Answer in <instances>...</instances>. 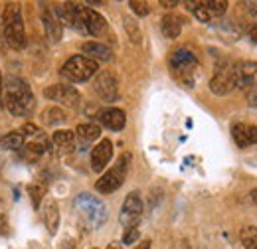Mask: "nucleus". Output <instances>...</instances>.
Returning a JSON list of instances; mask_svg holds the SVG:
<instances>
[{"label": "nucleus", "mask_w": 257, "mask_h": 249, "mask_svg": "<svg viewBox=\"0 0 257 249\" xmlns=\"http://www.w3.org/2000/svg\"><path fill=\"white\" fill-rule=\"evenodd\" d=\"M6 109L14 115V117H28L34 111V93L28 85L26 79L18 77V75H8L6 77Z\"/></svg>", "instance_id": "f257e3e1"}, {"label": "nucleus", "mask_w": 257, "mask_h": 249, "mask_svg": "<svg viewBox=\"0 0 257 249\" xmlns=\"http://www.w3.org/2000/svg\"><path fill=\"white\" fill-rule=\"evenodd\" d=\"M2 26H4V38L12 50H24L26 48V30H24V18L20 12V6L10 2L4 6L2 12Z\"/></svg>", "instance_id": "f03ea898"}, {"label": "nucleus", "mask_w": 257, "mask_h": 249, "mask_svg": "<svg viewBox=\"0 0 257 249\" xmlns=\"http://www.w3.org/2000/svg\"><path fill=\"white\" fill-rule=\"evenodd\" d=\"M170 71L174 73V77L178 81H182L184 85L192 87L194 83V75H196V69H198V58L190 48H176L172 54H170Z\"/></svg>", "instance_id": "7ed1b4c3"}, {"label": "nucleus", "mask_w": 257, "mask_h": 249, "mask_svg": "<svg viewBox=\"0 0 257 249\" xmlns=\"http://www.w3.org/2000/svg\"><path fill=\"white\" fill-rule=\"evenodd\" d=\"M131 166V153H125L117 158V162L101 174V178L95 182V190L99 194H113L125 184Z\"/></svg>", "instance_id": "20e7f679"}, {"label": "nucleus", "mask_w": 257, "mask_h": 249, "mask_svg": "<svg viewBox=\"0 0 257 249\" xmlns=\"http://www.w3.org/2000/svg\"><path fill=\"white\" fill-rule=\"evenodd\" d=\"M97 73H99V63L85 58V56H71L60 69V75L67 79L69 83L89 81Z\"/></svg>", "instance_id": "39448f33"}, {"label": "nucleus", "mask_w": 257, "mask_h": 249, "mask_svg": "<svg viewBox=\"0 0 257 249\" xmlns=\"http://www.w3.org/2000/svg\"><path fill=\"white\" fill-rule=\"evenodd\" d=\"M233 89H237L235 63L229 62L227 58H222L216 62V67H214V75L210 79V91L218 97H224L231 93Z\"/></svg>", "instance_id": "423d86ee"}, {"label": "nucleus", "mask_w": 257, "mask_h": 249, "mask_svg": "<svg viewBox=\"0 0 257 249\" xmlns=\"http://www.w3.org/2000/svg\"><path fill=\"white\" fill-rule=\"evenodd\" d=\"M75 208H77V212L85 218V221H87L91 227H101V225H105V221L109 218L107 206H105L97 196H91V194H87V192H81V194L75 198Z\"/></svg>", "instance_id": "0eeeda50"}, {"label": "nucleus", "mask_w": 257, "mask_h": 249, "mask_svg": "<svg viewBox=\"0 0 257 249\" xmlns=\"http://www.w3.org/2000/svg\"><path fill=\"white\" fill-rule=\"evenodd\" d=\"M93 91L101 97V101L115 103L119 99V79H117V75L109 69L99 71L95 79H93Z\"/></svg>", "instance_id": "6e6552de"}, {"label": "nucleus", "mask_w": 257, "mask_h": 249, "mask_svg": "<svg viewBox=\"0 0 257 249\" xmlns=\"http://www.w3.org/2000/svg\"><path fill=\"white\" fill-rule=\"evenodd\" d=\"M141 218H143V198L139 192H128L119 212V221L125 229H131L139 225Z\"/></svg>", "instance_id": "1a4fd4ad"}, {"label": "nucleus", "mask_w": 257, "mask_h": 249, "mask_svg": "<svg viewBox=\"0 0 257 249\" xmlns=\"http://www.w3.org/2000/svg\"><path fill=\"white\" fill-rule=\"evenodd\" d=\"M44 97L54 101V103H60L64 107L69 109H75L79 105V91L73 87V85H64V83H54V85H48L44 89Z\"/></svg>", "instance_id": "9d476101"}, {"label": "nucleus", "mask_w": 257, "mask_h": 249, "mask_svg": "<svg viewBox=\"0 0 257 249\" xmlns=\"http://www.w3.org/2000/svg\"><path fill=\"white\" fill-rule=\"evenodd\" d=\"M79 18H81L83 34H87V36H103L109 30V24H107L105 16H101L93 8L79 6Z\"/></svg>", "instance_id": "9b49d317"}, {"label": "nucleus", "mask_w": 257, "mask_h": 249, "mask_svg": "<svg viewBox=\"0 0 257 249\" xmlns=\"http://www.w3.org/2000/svg\"><path fill=\"white\" fill-rule=\"evenodd\" d=\"M235 81L237 89H251L257 85V62H235Z\"/></svg>", "instance_id": "f8f14e48"}, {"label": "nucleus", "mask_w": 257, "mask_h": 249, "mask_svg": "<svg viewBox=\"0 0 257 249\" xmlns=\"http://www.w3.org/2000/svg\"><path fill=\"white\" fill-rule=\"evenodd\" d=\"M111 158H113V143L109 139H101L91 149V170L103 172L111 162Z\"/></svg>", "instance_id": "ddd939ff"}, {"label": "nucleus", "mask_w": 257, "mask_h": 249, "mask_svg": "<svg viewBox=\"0 0 257 249\" xmlns=\"http://www.w3.org/2000/svg\"><path fill=\"white\" fill-rule=\"evenodd\" d=\"M97 121L109 131H123L127 125V115L123 109L117 107H105L97 113Z\"/></svg>", "instance_id": "4468645a"}, {"label": "nucleus", "mask_w": 257, "mask_h": 249, "mask_svg": "<svg viewBox=\"0 0 257 249\" xmlns=\"http://www.w3.org/2000/svg\"><path fill=\"white\" fill-rule=\"evenodd\" d=\"M75 147V133L73 131H56L50 139V151L52 153H58V155H65V153H71Z\"/></svg>", "instance_id": "2eb2a0df"}, {"label": "nucleus", "mask_w": 257, "mask_h": 249, "mask_svg": "<svg viewBox=\"0 0 257 249\" xmlns=\"http://www.w3.org/2000/svg\"><path fill=\"white\" fill-rule=\"evenodd\" d=\"M81 52H83V56L85 58H89V60H93V62H109L111 58H113V52H111V48H107L105 44H101V42H83L81 44Z\"/></svg>", "instance_id": "dca6fc26"}, {"label": "nucleus", "mask_w": 257, "mask_h": 249, "mask_svg": "<svg viewBox=\"0 0 257 249\" xmlns=\"http://www.w3.org/2000/svg\"><path fill=\"white\" fill-rule=\"evenodd\" d=\"M42 22H44V30H46V36H48V40L50 42H60L62 40V22L56 18V14L52 12V10H48V8H44L42 10Z\"/></svg>", "instance_id": "f3484780"}, {"label": "nucleus", "mask_w": 257, "mask_h": 249, "mask_svg": "<svg viewBox=\"0 0 257 249\" xmlns=\"http://www.w3.org/2000/svg\"><path fill=\"white\" fill-rule=\"evenodd\" d=\"M42 219H44V223H46L48 231L54 235V233L58 231V227H60V206H58V202H56V200H48V202L44 204Z\"/></svg>", "instance_id": "a211bd4d"}, {"label": "nucleus", "mask_w": 257, "mask_h": 249, "mask_svg": "<svg viewBox=\"0 0 257 249\" xmlns=\"http://www.w3.org/2000/svg\"><path fill=\"white\" fill-rule=\"evenodd\" d=\"M48 149H50V143L46 141V137L38 135L32 143H28V145H24V147H22V156H24V160L34 162V160H38L40 156L44 155Z\"/></svg>", "instance_id": "6ab92c4d"}, {"label": "nucleus", "mask_w": 257, "mask_h": 249, "mask_svg": "<svg viewBox=\"0 0 257 249\" xmlns=\"http://www.w3.org/2000/svg\"><path fill=\"white\" fill-rule=\"evenodd\" d=\"M182 24H184V20L178 14H166L161 20V30L164 34V38L176 40L180 36V32H182Z\"/></svg>", "instance_id": "aec40b11"}, {"label": "nucleus", "mask_w": 257, "mask_h": 249, "mask_svg": "<svg viewBox=\"0 0 257 249\" xmlns=\"http://www.w3.org/2000/svg\"><path fill=\"white\" fill-rule=\"evenodd\" d=\"M26 145V137L20 131H10L0 135V151H22Z\"/></svg>", "instance_id": "412c9836"}, {"label": "nucleus", "mask_w": 257, "mask_h": 249, "mask_svg": "<svg viewBox=\"0 0 257 249\" xmlns=\"http://www.w3.org/2000/svg\"><path fill=\"white\" fill-rule=\"evenodd\" d=\"M101 137V127L97 123H81L75 129V139H79V143L89 145Z\"/></svg>", "instance_id": "4be33fe9"}, {"label": "nucleus", "mask_w": 257, "mask_h": 249, "mask_svg": "<svg viewBox=\"0 0 257 249\" xmlns=\"http://www.w3.org/2000/svg\"><path fill=\"white\" fill-rule=\"evenodd\" d=\"M65 121H67L65 111L60 109V107H56V105L44 109V113H42V123L48 125V127H58V125H64Z\"/></svg>", "instance_id": "5701e85b"}, {"label": "nucleus", "mask_w": 257, "mask_h": 249, "mask_svg": "<svg viewBox=\"0 0 257 249\" xmlns=\"http://www.w3.org/2000/svg\"><path fill=\"white\" fill-rule=\"evenodd\" d=\"M239 237H241V243L245 249H257V227H253V225L241 227Z\"/></svg>", "instance_id": "b1692460"}, {"label": "nucleus", "mask_w": 257, "mask_h": 249, "mask_svg": "<svg viewBox=\"0 0 257 249\" xmlns=\"http://www.w3.org/2000/svg\"><path fill=\"white\" fill-rule=\"evenodd\" d=\"M28 194H30V200H32L34 208L38 210L44 202V196H46V186L42 182H34V184H28Z\"/></svg>", "instance_id": "393cba45"}, {"label": "nucleus", "mask_w": 257, "mask_h": 249, "mask_svg": "<svg viewBox=\"0 0 257 249\" xmlns=\"http://www.w3.org/2000/svg\"><path fill=\"white\" fill-rule=\"evenodd\" d=\"M123 26H125V30H127V36L128 40L133 42V44H141V28H139V24L131 18V16H125L123 18Z\"/></svg>", "instance_id": "a878e982"}, {"label": "nucleus", "mask_w": 257, "mask_h": 249, "mask_svg": "<svg viewBox=\"0 0 257 249\" xmlns=\"http://www.w3.org/2000/svg\"><path fill=\"white\" fill-rule=\"evenodd\" d=\"M245 129H247V125L245 123L231 125V137H233V141H235V145H237L239 149H245V147H247V135H245Z\"/></svg>", "instance_id": "bb28decb"}, {"label": "nucleus", "mask_w": 257, "mask_h": 249, "mask_svg": "<svg viewBox=\"0 0 257 249\" xmlns=\"http://www.w3.org/2000/svg\"><path fill=\"white\" fill-rule=\"evenodd\" d=\"M204 6H206V10H208V14L212 18L222 16L225 10H227V2L225 0H204Z\"/></svg>", "instance_id": "cd10ccee"}, {"label": "nucleus", "mask_w": 257, "mask_h": 249, "mask_svg": "<svg viewBox=\"0 0 257 249\" xmlns=\"http://www.w3.org/2000/svg\"><path fill=\"white\" fill-rule=\"evenodd\" d=\"M128 6H131V10H133L139 18H143V16H147V14L151 12L149 4H147V2H143V0H131V2H128Z\"/></svg>", "instance_id": "c85d7f7f"}, {"label": "nucleus", "mask_w": 257, "mask_h": 249, "mask_svg": "<svg viewBox=\"0 0 257 249\" xmlns=\"http://www.w3.org/2000/svg\"><path fill=\"white\" fill-rule=\"evenodd\" d=\"M139 237H141L139 227L125 229V233H123V245H133V243H139Z\"/></svg>", "instance_id": "c756f323"}, {"label": "nucleus", "mask_w": 257, "mask_h": 249, "mask_svg": "<svg viewBox=\"0 0 257 249\" xmlns=\"http://www.w3.org/2000/svg\"><path fill=\"white\" fill-rule=\"evenodd\" d=\"M20 133H22L24 137H38V135H40V129L34 123H26V125H22Z\"/></svg>", "instance_id": "7c9ffc66"}, {"label": "nucleus", "mask_w": 257, "mask_h": 249, "mask_svg": "<svg viewBox=\"0 0 257 249\" xmlns=\"http://www.w3.org/2000/svg\"><path fill=\"white\" fill-rule=\"evenodd\" d=\"M245 135H247V147L249 145H257V125H247Z\"/></svg>", "instance_id": "2f4dec72"}, {"label": "nucleus", "mask_w": 257, "mask_h": 249, "mask_svg": "<svg viewBox=\"0 0 257 249\" xmlns=\"http://www.w3.org/2000/svg\"><path fill=\"white\" fill-rule=\"evenodd\" d=\"M245 99H247V105L249 107H255L257 109V85L245 91Z\"/></svg>", "instance_id": "473e14b6"}, {"label": "nucleus", "mask_w": 257, "mask_h": 249, "mask_svg": "<svg viewBox=\"0 0 257 249\" xmlns=\"http://www.w3.org/2000/svg\"><path fill=\"white\" fill-rule=\"evenodd\" d=\"M247 34H249V40L253 42L257 46V24H253V26H249V30H247Z\"/></svg>", "instance_id": "72a5a7b5"}, {"label": "nucleus", "mask_w": 257, "mask_h": 249, "mask_svg": "<svg viewBox=\"0 0 257 249\" xmlns=\"http://www.w3.org/2000/svg\"><path fill=\"white\" fill-rule=\"evenodd\" d=\"M4 79H2V73H0V109L4 107Z\"/></svg>", "instance_id": "f704fd0d"}, {"label": "nucleus", "mask_w": 257, "mask_h": 249, "mask_svg": "<svg viewBox=\"0 0 257 249\" xmlns=\"http://www.w3.org/2000/svg\"><path fill=\"white\" fill-rule=\"evenodd\" d=\"M133 249H151V239H143V241H139Z\"/></svg>", "instance_id": "c9c22d12"}, {"label": "nucleus", "mask_w": 257, "mask_h": 249, "mask_svg": "<svg viewBox=\"0 0 257 249\" xmlns=\"http://www.w3.org/2000/svg\"><path fill=\"white\" fill-rule=\"evenodd\" d=\"M8 231V223H6V219H4V216L0 214V235H4Z\"/></svg>", "instance_id": "e433bc0d"}, {"label": "nucleus", "mask_w": 257, "mask_h": 249, "mask_svg": "<svg viewBox=\"0 0 257 249\" xmlns=\"http://www.w3.org/2000/svg\"><path fill=\"white\" fill-rule=\"evenodd\" d=\"M176 4H178L176 0H170V2H168V0H161V6H164V8H172V6H176Z\"/></svg>", "instance_id": "4c0bfd02"}, {"label": "nucleus", "mask_w": 257, "mask_h": 249, "mask_svg": "<svg viewBox=\"0 0 257 249\" xmlns=\"http://www.w3.org/2000/svg\"><path fill=\"white\" fill-rule=\"evenodd\" d=\"M247 8H249V12H251L253 16H257V0L255 2H247Z\"/></svg>", "instance_id": "58836bf2"}, {"label": "nucleus", "mask_w": 257, "mask_h": 249, "mask_svg": "<svg viewBox=\"0 0 257 249\" xmlns=\"http://www.w3.org/2000/svg\"><path fill=\"white\" fill-rule=\"evenodd\" d=\"M107 249H123V245H121V243H117V241H113V243H109V245H107Z\"/></svg>", "instance_id": "ea45409f"}, {"label": "nucleus", "mask_w": 257, "mask_h": 249, "mask_svg": "<svg viewBox=\"0 0 257 249\" xmlns=\"http://www.w3.org/2000/svg\"><path fill=\"white\" fill-rule=\"evenodd\" d=\"M60 249H75V247L71 245V241H64V245H62Z\"/></svg>", "instance_id": "a19ab883"}, {"label": "nucleus", "mask_w": 257, "mask_h": 249, "mask_svg": "<svg viewBox=\"0 0 257 249\" xmlns=\"http://www.w3.org/2000/svg\"><path fill=\"white\" fill-rule=\"evenodd\" d=\"M251 200L255 202V206H257V188H253V190H251Z\"/></svg>", "instance_id": "79ce46f5"}]
</instances>
